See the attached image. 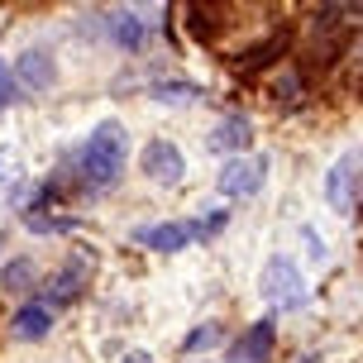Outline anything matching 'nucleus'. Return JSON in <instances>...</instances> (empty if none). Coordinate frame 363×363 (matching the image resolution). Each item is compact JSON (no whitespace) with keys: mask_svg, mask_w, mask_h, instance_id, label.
I'll return each mask as SVG.
<instances>
[{"mask_svg":"<svg viewBox=\"0 0 363 363\" xmlns=\"http://www.w3.org/2000/svg\"><path fill=\"white\" fill-rule=\"evenodd\" d=\"M125 158H129V134L120 120H101V125L86 134L82 144V182L86 186H115V177L125 172Z\"/></svg>","mask_w":363,"mask_h":363,"instance_id":"f257e3e1","label":"nucleus"},{"mask_svg":"<svg viewBox=\"0 0 363 363\" xmlns=\"http://www.w3.org/2000/svg\"><path fill=\"white\" fill-rule=\"evenodd\" d=\"M258 291H263V301L277 311H291L306 301V282H301V268L291 263V258H268V268H263V277H258Z\"/></svg>","mask_w":363,"mask_h":363,"instance_id":"f03ea898","label":"nucleus"},{"mask_svg":"<svg viewBox=\"0 0 363 363\" xmlns=\"http://www.w3.org/2000/svg\"><path fill=\"white\" fill-rule=\"evenodd\" d=\"M263 182H268V158L263 153H239V158H225V167H220V196L230 201H249L263 191Z\"/></svg>","mask_w":363,"mask_h":363,"instance_id":"7ed1b4c3","label":"nucleus"},{"mask_svg":"<svg viewBox=\"0 0 363 363\" xmlns=\"http://www.w3.org/2000/svg\"><path fill=\"white\" fill-rule=\"evenodd\" d=\"M325 201H330V211H340V216L359 211V148H349V153L335 158V167L325 177Z\"/></svg>","mask_w":363,"mask_h":363,"instance_id":"20e7f679","label":"nucleus"},{"mask_svg":"<svg viewBox=\"0 0 363 363\" xmlns=\"http://www.w3.org/2000/svg\"><path fill=\"white\" fill-rule=\"evenodd\" d=\"M91 268H96V249H77V254L67 258V268H62V272L53 277V287H48V301H43V306H48V311H57V306H72L77 296L86 291Z\"/></svg>","mask_w":363,"mask_h":363,"instance_id":"39448f33","label":"nucleus"},{"mask_svg":"<svg viewBox=\"0 0 363 363\" xmlns=\"http://www.w3.org/2000/svg\"><path fill=\"white\" fill-rule=\"evenodd\" d=\"M139 167H144L148 182H158V186H177L182 172H186V158H182V148L172 139H148L144 153H139Z\"/></svg>","mask_w":363,"mask_h":363,"instance_id":"423d86ee","label":"nucleus"},{"mask_svg":"<svg viewBox=\"0 0 363 363\" xmlns=\"http://www.w3.org/2000/svg\"><path fill=\"white\" fill-rule=\"evenodd\" d=\"M129 239L144 244V249H153V254H182V249L196 239V220H158V225H139Z\"/></svg>","mask_w":363,"mask_h":363,"instance_id":"0eeeda50","label":"nucleus"},{"mask_svg":"<svg viewBox=\"0 0 363 363\" xmlns=\"http://www.w3.org/2000/svg\"><path fill=\"white\" fill-rule=\"evenodd\" d=\"M15 82L24 91H48L57 82V57L48 48H24L15 57Z\"/></svg>","mask_w":363,"mask_h":363,"instance_id":"6e6552de","label":"nucleus"},{"mask_svg":"<svg viewBox=\"0 0 363 363\" xmlns=\"http://www.w3.org/2000/svg\"><path fill=\"white\" fill-rule=\"evenodd\" d=\"M272 345H277V315L254 320V325L239 335V340H235V359L239 363H268L272 359Z\"/></svg>","mask_w":363,"mask_h":363,"instance_id":"1a4fd4ad","label":"nucleus"},{"mask_svg":"<svg viewBox=\"0 0 363 363\" xmlns=\"http://www.w3.org/2000/svg\"><path fill=\"white\" fill-rule=\"evenodd\" d=\"M206 144L216 148V153H225V158H239V153H249V144H254V125H249L244 115H230V120H220V125L211 129Z\"/></svg>","mask_w":363,"mask_h":363,"instance_id":"9d476101","label":"nucleus"},{"mask_svg":"<svg viewBox=\"0 0 363 363\" xmlns=\"http://www.w3.org/2000/svg\"><path fill=\"white\" fill-rule=\"evenodd\" d=\"M53 330V311L43 306V301H24V306L10 315V335L15 340H43Z\"/></svg>","mask_w":363,"mask_h":363,"instance_id":"9b49d317","label":"nucleus"},{"mask_svg":"<svg viewBox=\"0 0 363 363\" xmlns=\"http://www.w3.org/2000/svg\"><path fill=\"white\" fill-rule=\"evenodd\" d=\"M0 287L10 291V296H29L38 287V263L34 258H10L5 268H0Z\"/></svg>","mask_w":363,"mask_h":363,"instance_id":"f8f14e48","label":"nucleus"},{"mask_svg":"<svg viewBox=\"0 0 363 363\" xmlns=\"http://www.w3.org/2000/svg\"><path fill=\"white\" fill-rule=\"evenodd\" d=\"M110 34H115V43L125 53H139L144 48V19H139V10H115L110 15Z\"/></svg>","mask_w":363,"mask_h":363,"instance_id":"ddd939ff","label":"nucleus"},{"mask_svg":"<svg viewBox=\"0 0 363 363\" xmlns=\"http://www.w3.org/2000/svg\"><path fill=\"white\" fill-rule=\"evenodd\" d=\"M19 182H24V158H19V148L0 144V211L15 201Z\"/></svg>","mask_w":363,"mask_h":363,"instance_id":"4468645a","label":"nucleus"},{"mask_svg":"<svg viewBox=\"0 0 363 363\" xmlns=\"http://www.w3.org/2000/svg\"><path fill=\"white\" fill-rule=\"evenodd\" d=\"M282 48H287V34H277V38H268V43H258L249 57H239L235 62V72H244V77H254L258 67H268V62H277L282 57Z\"/></svg>","mask_w":363,"mask_h":363,"instance_id":"2eb2a0df","label":"nucleus"},{"mask_svg":"<svg viewBox=\"0 0 363 363\" xmlns=\"http://www.w3.org/2000/svg\"><path fill=\"white\" fill-rule=\"evenodd\" d=\"M153 101H163V106H191V101H201V86H191V82H158Z\"/></svg>","mask_w":363,"mask_h":363,"instance_id":"dca6fc26","label":"nucleus"},{"mask_svg":"<svg viewBox=\"0 0 363 363\" xmlns=\"http://www.w3.org/2000/svg\"><path fill=\"white\" fill-rule=\"evenodd\" d=\"M220 335L225 330L216 325V320H206V325H196L186 340H182V354H201V349H211V345H220Z\"/></svg>","mask_w":363,"mask_h":363,"instance_id":"f3484780","label":"nucleus"},{"mask_svg":"<svg viewBox=\"0 0 363 363\" xmlns=\"http://www.w3.org/2000/svg\"><path fill=\"white\" fill-rule=\"evenodd\" d=\"M29 230H34V235H67V230H77V220H57V216H29Z\"/></svg>","mask_w":363,"mask_h":363,"instance_id":"a211bd4d","label":"nucleus"},{"mask_svg":"<svg viewBox=\"0 0 363 363\" xmlns=\"http://www.w3.org/2000/svg\"><path fill=\"white\" fill-rule=\"evenodd\" d=\"M306 254L315 258V263H325V239L315 235V230H306Z\"/></svg>","mask_w":363,"mask_h":363,"instance_id":"6ab92c4d","label":"nucleus"},{"mask_svg":"<svg viewBox=\"0 0 363 363\" xmlns=\"http://www.w3.org/2000/svg\"><path fill=\"white\" fill-rule=\"evenodd\" d=\"M125 363H153V354H144V349H129Z\"/></svg>","mask_w":363,"mask_h":363,"instance_id":"aec40b11","label":"nucleus"},{"mask_svg":"<svg viewBox=\"0 0 363 363\" xmlns=\"http://www.w3.org/2000/svg\"><path fill=\"white\" fill-rule=\"evenodd\" d=\"M10 96V72H5V62H0V101Z\"/></svg>","mask_w":363,"mask_h":363,"instance_id":"412c9836","label":"nucleus"}]
</instances>
